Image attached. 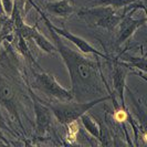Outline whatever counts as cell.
<instances>
[{"label": "cell", "mask_w": 147, "mask_h": 147, "mask_svg": "<svg viewBox=\"0 0 147 147\" xmlns=\"http://www.w3.org/2000/svg\"><path fill=\"white\" fill-rule=\"evenodd\" d=\"M48 22H49L50 27L54 30V32H55L57 34H59V36H61V37L67 39V41H71V42H72V43H73L74 45L82 52V53H85V54L91 53V54H95V55L100 57V58H103V59H106V60H111L109 55H106V54H104V53H102V52H100L97 49H95L93 45H91V44L88 43L86 40H84L83 38L75 36V34L72 33V32H70L69 30L62 29V28H58V27L53 26L51 22H50V20H48Z\"/></svg>", "instance_id": "obj_8"}, {"label": "cell", "mask_w": 147, "mask_h": 147, "mask_svg": "<svg viewBox=\"0 0 147 147\" xmlns=\"http://www.w3.org/2000/svg\"><path fill=\"white\" fill-rule=\"evenodd\" d=\"M0 2H1V6L6 16L11 15V11L13 8V0H0Z\"/></svg>", "instance_id": "obj_17"}, {"label": "cell", "mask_w": 147, "mask_h": 147, "mask_svg": "<svg viewBox=\"0 0 147 147\" xmlns=\"http://www.w3.org/2000/svg\"><path fill=\"white\" fill-rule=\"evenodd\" d=\"M29 1L32 5V7L36 8V10L43 19L45 26L50 31L52 40L54 41L57 51L60 53L69 71L70 79H71V85H72L71 91L73 93L74 98L78 102L95 100V98L105 95V88L110 93L111 91L107 86V83L104 80L100 64L95 61L91 60L90 58L83 57L81 53L74 51L70 47L63 43L59 34H57L54 30L50 27L48 22L49 20L48 17L31 0Z\"/></svg>", "instance_id": "obj_1"}, {"label": "cell", "mask_w": 147, "mask_h": 147, "mask_svg": "<svg viewBox=\"0 0 147 147\" xmlns=\"http://www.w3.org/2000/svg\"><path fill=\"white\" fill-rule=\"evenodd\" d=\"M124 61H126L127 63H131V65L142 70L144 73L146 72V57H127L126 59H124Z\"/></svg>", "instance_id": "obj_15"}, {"label": "cell", "mask_w": 147, "mask_h": 147, "mask_svg": "<svg viewBox=\"0 0 147 147\" xmlns=\"http://www.w3.org/2000/svg\"><path fill=\"white\" fill-rule=\"evenodd\" d=\"M143 1H144V0H143Z\"/></svg>", "instance_id": "obj_19"}, {"label": "cell", "mask_w": 147, "mask_h": 147, "mask_svg": "<svg viewBox=\"0 0 147 147\" xmlns=\"http://www.w3.org/2000/svg\"><path fill=\"white\" fill-rule=\"evenodd\" d=\"M113 86L114 91L121 100L122 107L125 109V97L124 91L126 88V76H127V65L124 62L115 60L113 62Z\"/></svg>", "instance_id": "obj_9"}, {"label": "cell", "mask_w": 147, "mask_h": 147, "mask_svg": "<svg viewBox=\"0 0 147 147\" xmlns=\"http://www.w3.org/2000/svg\"><path fill=\"white\" fill-rule=\"evenodd\" d=\"M0 15H5L3 9H2V6H1V2H0Z\"/></svg>", "instance_id": "obj_18"}, {"label": "cell", "mask_w": 147, "mask_h": 147, "mask_svg": "<svg viewBox=\"0 0 147 147\" xmlns=\"http://www.w3.org/2000/svg\"><path fill=\"white\" fill-rule=\"evenodd\" d=\"M0 104H2L17 119H19L16 85L2 73H0Z\"/></svg>", "instance_id": "obj_7"}, {"label": "cell", "mask_w": 147, "mask_h": 147, "mask_svg": "<svg viewBox=\"0 0 147 147\" xmlns=\"http://www.w3.org/2000/svg\"><path fill=\"white\" fill-rule=\"evenodd\" d=\"M45 10L52 16L67 18L74 12V7L69 0H58L47 3Z\"/></svg>", "instance_id": "obj_10"}, {"label": "cell", "mask_w": 147, "mask_h": 147, "mask_svg": "<svg viewBox=\"0 0 147 147\" xmlns=\"http://www.w3.org/2000/svg\"><path fill=\"white\" fill-rule=\"evenodd\" d=\"M138 7H140L142 9L145 10L144 3H143V2H142V3L138 2V3L134 7V9L131 11V13H126L125 12L124 16H123L122 20H121L119 24H118L119 29H118L117 39H116L117 45L123 44L125 41H127L129 38L132 37L136 30L140 29V27H143V26H145V23H146V18H145V17L142 18V19H134V18H133V13L136 11V9Z\"/></svg>", "instance_id": "obj_5"}, {"label": "cell", "mask_w": 147, "mask_h": 147, "mask_svg": "<svg viewBox=\"0 0 147 147\" xmlns=\"http://www.w3.org/2000/svg\"><path fill=\"white\" fill-rule=\"evenodd\" d=\"M123 16H118L115 8L101 5H97L93 8H84L78 12V17L84 21L91 23L92 26L105 28L110 31H113L118 27Z\"/></svg>", "instance_id": "obj_3"}, {"label": "cell", "mask_w": 147, "mask_h": 147, "mask_svg": "<svg viewBox=\"0 0 147 147\" xmlns=\"http://www.w3.org/2000/svg\"><path fill=\"white\" fill-rule=\"evenodd\" d=\"M137 0H98L96 5L101 6H111L113 8H123L129 6L131 3L135 2Z\"/></svg>", "instance_id": "obj_14"}, {"label": "cell", "mask_w": 147, "mask_h": 147, "mask_svg": "<svg viewBox=\"0 0 147 147\" xmlns=\"http://www.w3.org/2000/svg\"><path fill=\"white\" fill-rule=\"evenodd\" d=\"M31 39H33V41L36 42L38 47L42 50L43 52L45 53H49V54H53L54 52L57 51V48H55V45L52 43L51 41H49L47 38L44 37L43 34H41L39 31H34L33 32V34H32V38Z\"/></svg>", "instance_id": "obj_12"}, {"label": "cell", "mask_w": 147, "mask_h": 147, "mask_svg": "<svg viewBox=\"0 0 147 147\" xmlns=\"http://www.w3.org/2000/svg\"><path fill=\"white\" fill-rule=\"evenodd\" d=\"M32 88L49 98L55 100L58 102H70L74 98L72 91L64 88L59 84L55 76L51 73H34Z\"/></svg>", "instance_id": "obj_4"}, {"label": "cell", "mask_w": 147, "mask_h": 147, "mask_svg": "<svg viewBox=\"0 0 147 147\" xmlns=\"http://www.w3.org/2000/svg\"><path fill=\"white\" fill-rule=\"evenodd\" d=\"M112 96V92L109 95L101 96L95 100L91 101H85V102H75L71 103L70 102H57V104H50L49 107L52 111V114L57 121L62 125H67L74 121H78L83 114L88 113L92 107H94L98 103L105 102L110 100Z\"/></svg>", "instance_id": "obj_2"}, {"label": "cell", "mask_w": 147, "mask_h": 147, "mask_svg": "<svg viewBox=\"0 0 147 147\" xmlns=\"http://www.w3.org/2000/svg\"><path fill=\"white\" fill-rule=\"evenodd\" d=\"M80 119H81V123L83 124L84 128L86 129V132L90 135H92L93 137H95L96 140H101L102 133H103V131H102V125L100 123L95 122L93 118L88 115V113L83 114L81 117H80Z\"/></svg>", "instance_id": "obj_11"}, {"label": "cell", "mask_w": 147, "mask_h": 147, "mask_svg": "<svg viewBox=\"0 0 147 147\" xmlns=\"http://www.w3.org/2000/svg\"><path fill=\"white\" fill-rule=\"evenodd\" d=\"M67 135H66V140L69 142H73L76 138V135H78V131H79V125L76 123V121H74L72 123L67 124Z\"/></svg>", "instance_id": "obj_16"}, {"label": "cell", "mask_w": 147, "mask_h": 147, "mask_svg": "<svg viewBox=\"0 0 147 147\" xmlns=\"http://www.w3.org/2000/svg\"><path fill=\"white\" fill-rule=\"evenodd\" d=\"M31 97L33 100V109L36 114V134L37 136H43L49 131L51 126L52 111L50 110L49 105L44 101L40 100L33 92H31Z\"/></svg>", "instance_id": "obj_6"}, {"label": "cell", "mask_w": 147, "mask_h": 147, "mask_svg": "<svg viewBox=\"0 0 147 147\" xmlns=\"http://www.w3.org/2000/svg\"><path fill=\"white\" fill-rule=\"evenodd\" d=\"M17 37H18V49H19V51L22 53V55L28 60L31 64L36 65L37 67H40V65L38 64L37 61H36L34 58H33V55L31 54V51L29 50V47H28V44H27V42H26L27 40L22 37V36L18 34V33H17Z\"/></svg>", "instance_id": "obj_13"}]
</instances>
